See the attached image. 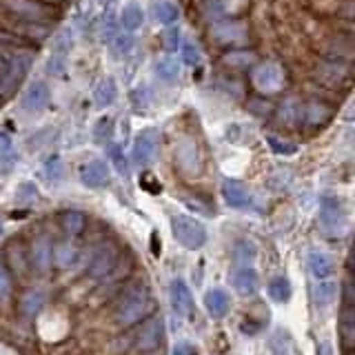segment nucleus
Masks as SVG:
<instances>
[{
	"mask_svg": "<svg viewBox=\"0 0 355 355\" xmlns=\"http://www.w3.org/2000/svg\"><path fill=\"white\" fill-rule=\"evenodd\" d=\"M5 7L22 22H47L49 18V5L40 0H5Z\"/></svg>",
	"mask_w": 355,
	"mask_h": 355,
	"instance_id": "423d86ee",
	"label": "nucleus"
},
{
	"mask_svg": "<svg viewBox=\"0 0 355 355\" xmlns=\"http://www.w3.org/2000/svg\"><path fill=\"white\" fill-rule=\"evenodd\" d=\"M38 200V189L33 182H22L18 187V193H16V202L18 207H29Z\"/></svg>",
	"mask_w": 355,
	"mask_h": 355,
	"instance_id": "72a5a7b5",
	"label": "nucleus"
},
{
	"mask_svg": "<svg viewBox=\"0 0 355 355\" xmlns=\"http://www.w3.org/2000/svg\"><path fill=\"white\" fill-rule=\"evenodd\" d=\"M271 351H273V355H293L291 353V342H288L284 331H277L275 336H273V340H271Z\"/></svg>",
	"mask_w": 355,
	"mask_h": 355,
	"instance_id": "f704fd0d",
	"label": "nucleus"
},
{
	"mask_svg": "<svg viewBox=\"0 0 355 355\" xmlns=\"http://www.w3.org/2000/svg\"><path fill=\"white\" fill-rule=\"evenodd\" d=\"M162 340H164V324H162V320H158V318L147 320L142 324V329L138 331V336H136V349L142 351V353L155 351L162 344Z\"/></svg>",
	"mask_w": 355,
	"mask_h": 355,
	"instance_id": "1a4fd4ad",
	"label": "nucleus"
},
{
	"mask_svg": "<svg viewBox=\"0 0 355 355\" xmlns=\"http://www.w3.org/2000/svg\"><path fill=\"white\" fill-rule=\"evenodd\" d=\"M304 116H306V120H311V122H322V120H327V118L331 116V111L324 109L322 105L311 103V105H306V109H304Z\"/></svg>",
	"mask_w": 355,
	"mask_h": 355,
	"instance_id": "a19ab883",
	"label": "nucleus"
},
{
	"mask_svg": "<svg viewBox=\"0 0 355 355\" xmlns=\"http://www.w3.org/2000/svg\"><path fill=\"white\" fill-rule=\"evenodd\" d=\"M62 160L58 158V155H53V158L47 160V164H44V173H47V180L49 182H58L62 178Z\"/></svg>",
	"mask_w": 355,
	"mask_h": 355,
	"instance_id": "4c0bfd02",
	"label": "nucleus"
},
{
	"mask_svg": "<svg viewBox=\"0 0 355 355\" xmlns=\"http://www.w3.org/2000/svg\"><path fill=\"white\" fill-rule=\"evenodd\" d=\"M151 309H153V300L149 288L142 282H136L120 295L116 304V322L120 327H131L140 322Z\"/></svg>",
	"mask_w": 355,
	"mask_h": 355,
	"instance_id": "f257e3e1",
	"label": "nucleus"
},
{
	"mask_svg": "<svg viewBox=\"0 0 355 355\" xmlns=\"http://www.w3.org/2000/svg\"><path fill=\"white\" fill-rule=\"evenodd\" d=\"M169 295H171V304H173V311L180 318H191L193 311H196V304H193V295L189 291V286L184 280H173L171 282V288H169Z\"/></svg>",
	"mask_w": 355,
	"mask_h": 355,
	"instance_id": "9d476101",
	"label": "nucleus"
},
{
	"mask_svg": "<svg viewBox=\"0 0 355 355\" xmlns=\"http://www.w3.org/2000/svg\"><path fill=\"white\" fill-rule=\"evenodd\" d=\"M344 16H349V18H355V3H351L349 7H344Z\"/></svg>",
	"mask_w": 355,
	"mask_h": 355,
	"instance_id": "de8ad7c7",
	"label": "nucleus"
},
{
	"mask_svg": "<svg viewBox=\"0 0 355 355\" xmlns=\"http://www.w3.org/2000/svg\"><path fill=\"white\" fill-rule=\"evenodd\" d=\"M344 297H347V304L355 309V282H347V286H344Z\"/></svg>",
	"mask_w": 355,
	"mask_h": 355,
	"instance_id": "a18cd8bd",
	"label": "nucleus"
},
{
	"mask_svg": "<svg viewBox=\"0 0 355 355\" xmlns=\"http://www.w3.org/2000/svg\"><path fill=\"white\" fill-rule=\"evenodd\" d=\"M131 44H133L131 31H125V33H118V36L114 38V42H111V49H114V53L120 58V55H127L131 51Z\"/></svg>",
	"mask_w": 355,
	"mask_h": 355,
	"instance_id": "c9c22d12",
	"label": "nucleus"
},
{
	"mask_svg": "<svg viewBox=\"0 0 355 355\" xmlns=\"http://www.w3.org/2000/svg\"><path fill=\"white\" fill-rule=\"evenodd\" d=\"M266 291H269V297L273 300V302H288V297H291V282L286 280V277H273V280L269 282V286H266Z\"/></svg>",
	"mask_w": 355,
	"mask_h": 355,
	"instance_id": "393cba45",
	"label": "nucleus"
},
{
	"mask_svg": "<svg viewBox=\"0 0 355 355\" xmlns=\"http://www.w3.org/2000/svg\"><path fill=\"white\" fill-rule=\"evenodd\" d=\"M162 47L166 51H175L180 49V29L178 27H169L162 31Z\"/></svg>",
	"mask_w": 355,
	"mask_h": 355,
	"instance_id": "e433bc0d",
	"label": "nucleus"
},
{
	"mask_svg": "<svg viewBox=\"0 0 355 355\" xmlns=\"http://www.w3.org/2000/svg\"><path fill=\"white\" fill-rule=\"evenodd\" d=\"M116 98H118V89H116V83H114V78H103L96 89H94V100H96V105L100 109H105V107H111L116 103Z\"/></svg>",
	"mask_w": 355,
	"mask_h": 355,
	"instance_id": "aec40b11",
	"label": "nucleus"
},
{
	"mask_svg": "<svg viewBox=\"0 0 355 355\" xmlns=\"http://www.w3.org/2000/svg\"><path fill=\"white\" fill-rule=\"evenodd\" d=\"M31 64H33V55L31 53L18 51V53L11 55L7 69L0 73V92H3V94L14 92V89L22 83V78L29 73Z\"/></svg>",
	"mask_w": 355,
	"mask_h": 355,
	"instance_id": "20e7f679",
	"label": "nucleus"
},
{
	"mask_svg": "<svg viewBox=\"0 0 355 355\" xmlns=\"http://www.w3.org/2000/svg\"><path fill=\"white\" fill-rule=\"evenodd\" d=\"M173 355H189V349L184 347V344H178V347L173 349Z\"/></svg>",
	"mask_w": 355,
	"mask_h": 355,
	"instance_id": "49530a36",
	"label": "nucleus"
},
{
	"mask_svg": "<svg viewBox=\"0 0 355 355\" xmlns=\"http://www.w3.org/2000/svg\"><path fill=\"white\" fill-rule=\"evenodd\" d=\"M266 144H269V149L273 153H277V155H293V153H297V144L295 142L275 136V133H269V136H266Z\"/></svg>",
	"mask_w": 355,
	"mask_h": 355,
	"instance_id": "c85d7f7f",
	"label": "nucleus"
},
{
	"mask_svg": "<svg viewBox=\"0 0 355 355\" xmlns=\"http://www.w3.org/2000/svg\"><path fill=\"white\" fill-rule=\"evenodd\" d=\"M42 306H44V295L40 293V291H27L25 295H22V302H20V311L25 315H29V318H33V315H38L40 311H42Z\"/></svg>",
	"mask_w": 355,
	"mask_h": 355,
	"instance_id": "a878e982",
	"label": "nucleus"
},
{
	"mask_svg": "<svg viewBox=\"0 0 355 355\" xmlns=\"http://www.w3.org/2000/svg\"><path fill=\"white\" fill-rule=\"evenodd\" d=\"M336 291H338V286L333 280H320V284L315 286V302L320 306L331 304V300L336 297Z\"/></svg>",
	"mask_w": 355,
	"mask_h": 355,
	"instance_id": "2f4dec72",
	"label": "nucleus"
},
{
	"mask_svg": "<svg viewBox=\"0 0 355 355\" xmlns=\"http://www.w3.org/2000/svg\"><path fill=\"white\" fill-rule=\"evenodd\" d=\"M80 180L89 189H103L109 184V166L103 160H92L80 169Z\"/></svg>",
	"mask_w": 355,
	"mask_h": 355,
	"instance_id": "4468645a",
	"label": "nucleus"
},
{
	"mask_svg": "<svg viewBox=\"0 0 355 355\" xmlns=\"http://www.w3.org/2000/svg\"><path fill=\"white\" fill-rule=\"evenodd\" d=\"M76 255H78V251H76L73 244H69V242H60L58 247L53 249V260H55V264L60 266V269L71 266V262L76 260Z\"/></svg>",
	"mask_w": 355,
	"mask_h": 355,
	"instance_id": "c756f323",
	"label": "nucleus"
},
{
	"mask_svg": "<svg viewBox=\"0 0 355 355\" xmlns=\"http://www.w3.org/2000/svg\"><path fill=\"white\" fill-rule=\"evenodd\" d=\"M116 262H118V249L111 242H105V244H100L96 253L92 255L87 273H89V277H94V280H100V277L109 275L116 269Z\"/></svg>",
	"mask_w": 355,
	"mask_h": 355,
	"instance_id": "6e6552de",
	"label": "nucleus"
},
{
	"mask_svg": "<svg viewBox=\"0 0 355 355\" xmlns=\"http://www.w3.org/2000/svg\"><path fill=\"white\" fill-rule=\"evenodd\" d=\"M0 236H3V225H0Z\"/></svg>",
	"mask_w": 355,
	"mask_h": 355,
	"instance_id": "3c124183",
	"label": "nucleus"
},
{
	"mask_svg": "<svg viewBox=\"0 0 355 355\" xmlns=\"http://www.w3.org/2000/svg\"><path fill=\"white\" fill-rule=\"evenodd\" d=\"M25 36L33 38V40H42L49 36V27L44 22H25Z\"/></svg>",
	"mask_w": 355,
	"mask_h": 355,
	"instance_id": "58836bf2",
	"label": "nucleus"
},
{
	"mask_svg": "<svg viewBox=\"0 0 355 355\" xmlns=\"http://www.w3.org/2000/svg\"><path fill=\"white\" fill-rule=\"evenodd\" d=\"M227 62L236 64V67H247L249 62H253V55H251V53H247V51L236 49V51H231V53L227 55Z\"/></svg>",
	"mask_w": 355,
	"mask_h": 355,
	"instance_id": "79ce46f5",
	"label": "nucleus"
},
{
	"mask_svg": "<svg viewBox=\"0 0 355 355\" xmlns=\"http://www.w3.org/2000/svg\"><path fill=\"white\" fill-rule=\"evenodd\" d=\"M158 142H160L158 129L140 131L136 142H133V162L138 166H149L155 160V155H158Z\"/></svg>",
	"mask_w": 355,
	"mask_h": 355,
	"instance_id": "0eeeda50",
	"label": "nucleus"
},
{
	"mask_svg": "<svg viewBox=\"0 0 355 355\" xmlns=\"http://www.w3.org/2000/svg\"><path fill=\"white\" fill-rule=\"evenodd\" d=\"M173 238L189 251H198L207 244V229L202 222H198L189 216H173L171 218Z\"/></svg>",
	"mask_w": 355,
	"mask_h": 355,
	"instance_id": "f03ea898",
	"label": "nucleus"
},
{
	"mask_svg": "<svg viewBox=\"0 0 355 355\" xmlns=\"http://www.w3.org/2000/svg\"><path fill=\"white\" fill-rule=\"evenodd\" d=\"M111 131H114V122H111V118H100V122L94 129V138L98 142H105L111 138Z\"/></svg>",
	"mask_w": 355,
	"mask_h": 355,
	"instance_id": "ea45409f",
	"label": "nucleus"
},
{
	"mask_svg": "<svg viewBox=\"0 0 355 355\" xmlns=\"http://www.w3.org/2000/svg\"><path fill=\"white\" fill-rule=\"evenodd\" d=\"M60 227L62 231L67 233V236H80V233L85 231L87 227V218L83 211H64V214L60 216Z\"/></svg>",
	"mask_w": 355,
	"mask_h": 355,
	"instance_id": "412c9836",
	"label": "nucleus"
},
{
	"mask_svg": "<svg viewBox=\"0 0 355 355\" xmlns=\"http://www.w3.org/2000/svg\"><path fill=\"white\" fill-rule=\"evenodd\" d=\"M202 51L198 49V44L191 42V40H187L182 42V62L187 67H193V69H198V67H202Z\"/></svg>",
	"mask_w": 355,
	"mask_h": 355,
	"instance_id": "7c9ffc66",
	"label": "nucleus"
},
{
	"mask_svg": "<svg viewBox=\"0 0 355 355\" xmlns=\"http://www.w3.org/2000/svg\"><path fill=\"white\" fill-rule=\"evenodd\" d=\"M144 22V11L138 5H127L120 14V25L125 31H136Z\"/></svg>",
	"mask_w": 355,
	"mask_h": 355,
	"instance_id": "b1692460",
	"label": "nucleus"
},
{
	"mask_svg": "<svg viewBox=\"0 0 355 355\" xmlns=\"http://www.w3.org/2000/svg\"><path fill=\"white\" fill-rule=\"evenodd\" d=\"M69 51H71V33L62 31L60 36L55 38L53 51H51L49 62H47V73L60 76L64 71V64H67V58H69Z\"/></svg>",
	"mask_w": 355,
	"mask_h": 355,
	"instance_id": "9b49d317",
	"label": "nucleus"
},
{
	"mask_svg": "<svg viewBox=\"0 0 355 355\" xmlns=\"http://www.w3.org/2000/svg\"><path fill=\"white\" fill-rule=\"evenodd\" d=\"M153 16L160 25L169 27L178 18H180V9H178L171 0H158V3L153 5Z\"/></svg>",
	"mask_w": 355,
	"mask_h": 355,
	"instance_id": "4be33fe9",
	"label": "nucleus"
},
{
	"mask_svg": "<svg viewBox=\"0 0 355 355\" xmlns=\"http://www.w3.org/2000/svg\"><path fill=\"white\" fill-rule=\"evenodd\" d=\"M118 36V27H116V18L107 14L105 16V25H103V38L107 42H114V38Z\"/></svg>",
	"mask_w": 355,
	"mask_h": 355,
	"instance_id": "37998d69",
	"label": "nucleus"
},
{
	"mask_svg": "<svg viewBox=\"0 0 355 355\" xmlns=\"http://www.w3.org/2000/svg\"><path fill=\"white\" fill-rule=\"evenodd\" d=\"M116 0H100V5H114Z\"/></svg>",
	"mask_w": 355,
	"mask_h": 355,
	"instance_id": "8fccbe9b",
	"label": "nucleus"
},
{
	"mask_svg": "<svg viewBox=\"0 0 355 355\" xmlns=\"http://www.w3.org/2000/svg\"><path fill=\"white\" fill-rule=\"evenodd\" d=\"M205 306H207L211 318L222 320V318H227V313L231 311V297H229V293L225 291V288H214V291L207 293Z\"/></svg>",
	"mask_w": 355,
	"mask_h": 355,
	"instance_id": "f3484780",
	"label": "nucleus"
},
{
	"mask_svg": "<svg viewBox=\"0 0 355 355\" xmlns=\"http://www.w3.org/2000/svg\"><path fill=\"white\" fill-rule=\"evenodd\" d=\"M340 338L344 347L355 349V309L344 311L340 315Z\"/></svg>",
	"mask_w": 355,
	"mask_h": 355,
	"instance_id": "5701e85b",
	"label": "nucleus"
},
{
	"mask_svg": "<svg viewBox=\"0 0 355 355\" xmlns=\"http://www.w3.org/2000/svg\"><path fill=\"white\" fill-rule=\"evenodd\" d=\"M231 284L236 286L240 295H253L255 288H258V273L249 264H242L231 273Z\"/></svg>",
	"mask_w": 355,
	"mask_h": 355,
	"instance_id": "dca6fc26",
	"label": "nucleus"
},
{
	"mask_svg": "<svg viewBox=\"0 0 355 355\" xmlns=\"http://www.w3.org/2000/svg\"><path fill=\"white\" fill-rule=\"evenodd\" d=\"M51 260H53V244L47 236H40L33 240L31 244V262L40 273H47L51 269Z\"/></svg>",
	"mask_w": 355,
	"mask_h": 355,
	"instance_id": "2eb2a0df",
	"label": "nucleus"
},
{
	"mask_svg": "<svg viewBox=\"0 0 355 355\" xmlns=\"http://www.w3.org/2000/svg\"><path fill=\"white\" fill-rule=\"evenodd\" d=\"M14 166H16V151L7 140V136H3V140H0V175L11 173Z\"/></svg>",
	"mask_w": 355,
	"mask_h": 355,
	"instance_id": "cd10ccee",
	"label": "nucleus"
},
{
	"mask_svg": "<svg viewBox=\"0 0 355 355\" xmlns=\"http://www.w3.org/2000/svg\"><path fill=\"white\" fill-rule=\"evenodd\" d=\"M214 38L222 44H244L249 40L244 25L240 22H220L214 31Z\"/></svg>",
	"mask_w": 355,
	"mask_h": 355,
	"instance_id": "a211bd4d",
	"label": "nucleus"
},
{
	"mask_svg": "<svg viewBox=\"0 0 355 355\" xmlns=\"http://www.w3.org/2000/svg\"><path fill=\"white\" fill-rule=\"evenodd\" d=\"M320 227L329 238H340L347 231V220L342 214V205L336 196H324L320 202Z\"/></svg>",
	"mask_w": 355,
	"mask_h": 355,
	"instance_id": "7ed1b4c3",
	"label": "nucleus"
},
{
	"mask_svg": "<svg viewBox=\"0 0 355 355\" xmlns=\"http://www.w3.org/2000/svg\"><path fill=\"white\" fill-rule=\"evenodd\" d=\"M251 83L260 94H277L284 87V71L280 64L264 62L251 71Z\"/></svg>",
	"mask_w": 355,
	"mask_h": 355,
	"instance_id": "39448f33",
	"label": "nucleus"
},
{
	"mask_svg": "<svg viewBox=\"0 0 355 355\" xmlns=\"http://www.w3.org/2000/svg\"><path fill=\"white\" fill-rule=\"evenodd\" d=\"M40 3H44V5L53 7V5H62V3H67V0H40Z\"/></svg>",
	"mask_w": 355,
	"mask_h": 355,
	"instance_id": "09e8293b",
	"label": "nucleus"
},
{
	"mask_svg": "<svg viewBox=\"0 0 355 355\" xmlns=\"http://www.w3.org/2000/svg\"><path fill=\"white\" fill-rule=\"evenodd\" d=\"M306 262H309V269L313 277H318V280H331V275H333L331 255H327L324 251H311Z\"/></svg>",
	"mask_w": 355,
	"mask_h": 355,
	"instance_id": "6ab92c4d",
	"label": "nucleus"
},
{
	"mask_svg": "<svg viewBox=\"0 0 355 355\" xmlns=\"http://www.w3.org/2000/svg\"><path fill=\"white\" fill-rule=\"evenodd\" d=\"M155 76L164 83H175L178 76H180V64L173 58H160L155 62Z\"/></svg>",
	"mask_w": 355,
	"mask_h": 355,
	"instance_id": "bb28decb",
	"label": "nucleus"
},
{
	"mask_svg": "<svg viewBox=\"0 0 355 355\" xmlns=\"http://www.w3.org/2000/svg\"><path fill=\"white\" fill-rule=\"evenodd\" d=\"M109 158H111V164L116 166V171L127 178L129 175V162L125 158V151H122L120 144H109Z\"/></svg>",
	"mask_w": 355,
	"mask_h": 355,
	"instance_id": "473e14b6",
	"label": "nucleus"
},
{
	"mask_svg": "<svg viewBox=\"0 0 355 355\" xmlns=\"http://www.w3.org/2000/svg\"><path fill=\"white\" fill-rule=\"evenodd\" d=\"M49 105V89L44 83H33L27 87V92L22 94V103L20 107L27 111V114H40Z\"/></svg>",
	"mask_w": 355,
	"mask_h": 355,
	"instance_id": "f8f14e48",
	"label": "nucleus"
},
{
	"mask_svg": "<svg viewBox=\"0 0 355 355\" xmlns=\"http://www.w3.org/2000/svg\"><path fill=\"white\" fill-rule=\"evenodd\" d=\"M9 293H11V277H9L7 266L0 262V300H5Z\"/></svg>",
	"mask_w": 355,
	"mask_h": 355,
	"instance_id": "c03bdc74",
	"label": "nucleus"
},
{
	"mask_svg": "<svg viewBox=\"0 0 355 355\" xmlns=\"http://www.w3.org/2000/svg\"><path fill=\"white\" fill-rule=\"evenodd\" d=\"M222 198L233 209H244L251 205V191L247 184L240 180H225L222 182Z\"/></svg>",
	"mask_w": 355,
	"mask_h": 355,
	"instance_id": "ddd939ff",
	"label": "nucleus"
}]
</instances>
